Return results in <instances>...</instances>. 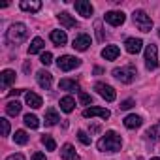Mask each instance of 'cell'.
I'll return each instance as SVG.
<instances>
[{
    "mask_svg": "<svg viewBox=\"0 0 160 160\" xmlns=\"http://www.w3.org/2000/svg\"><path fill=\"white\" fill-rule=\"evenodd\" d=\"M96 145H98V149L104 151V152H117V151H121V147H122V139H121V136H119L117 132L109 130V132H106V134L98 139Z\"/></svg>",
    "mask_w": 160,
    "mask_h": 160,
    "instance_id": "6da1fadb",
    "label": "cell"
},
{
    "mask_svg": "<svg viewBox=\"0 0 160 160\" xmlns=\"http://www.w3.org/2000/svg\"><path fill=\"white\" fill-rule=\"evenodd\" d=\"M27 38H28V28H27V25H23V23H13V25L10 27V30L6 32L8 43H13V45L23 43Z\"/></svg>",
    "mask_w": 160,
    "mask_h": 160,
    "instance_id": "7a4b0ae2",
    "label": "cell"
},
{
    "mask_svg": "<svg viewBox=\"0 0 160 160\" xmlns=\"http://www.w3.org/2000/svg\"><path fill=\"white\" fill-rule=\"evenodd\" d=\"M132 17H134L136 27H138L141 32H151V28H152V19H151L143 10H136Z\"/></svg>",
    "mask_w": 160,
    "mask_h": 160,
    "instance_id": "3957f363",
    "label": "cell"
},
{
    "mask_svg": "<svg viewBox=\"0 0 160 160\" xmlns=\"http://www.w3.org/2000/svg\"><path fill=\"white\" fill-rule=\"evenodd\" d=\"M113 77L119 79L121 83H132L136 77V68L134 66H126V68H115L113 70Z\"/></svg>",
    "mask_w": 160,
    "mask_h": 160,
    "instance_id": "277c9868",
    "label": "cell"
},
{
    "mask_svg": "<svg viewBox=\"0 0 160 160\" xmlns=\"http://www.w3.org/2000/svg\"><path fill=\"white\" fill-rule=\"evenodd\" d=\"M57 66L62 72H70V70H75L77 66H81V60L75 58V57H72V55H64V57H60L57 60Z\"/></svg>",
    "mask_w": 160,
    "mask_h": 160,
    "instance_id": "5b68a950",
    "label": "cell"
},
{
    "mask_svg": "<svg viewBox=\"0 0 160 160\" xmlns=\"http://www.w3.org/2000/svg\"><path fill=\"white\" fill-rule=\"evenodd\" d=\"M145 66L149 68V70H154L156 66H158V49H156V45H147L145 47Z\"/></svg>",
    "mask_w": 160,
    "mask_h": 160,
    "instance_id": "8992f818",
    "label": "cell"
},
{
    "mask_svg": "<svg viewBox=\"0 0 160 160\" xmlns=\"http://www.w3.org/2000/svg\"><path fill=\"white\" fill-rule=\"evenodd\" d=\"M94 91L104 98V100H108V102H113L115 98H117V92H115V89L111 87V85H106V83H96L94 85Z\"/></svg>",
    "mask_w": 160,
    "mask_h": 160,
    "instance_id": "52a82bcc",
    "label": "cell"
},
{
    "mask_svg": "<svg viewBox=\"0 0 160 160\" xmlns=\"http://www.w3.org/2000/svg\"><path fill=\"white\" fill-rule=\"evenodd\" d=\"M104 21H106L108 25H111V27H121V25L126 21V15H124L122 12H108V13L104 15Z\"/></svg>",
    "mask_w": 160,
    "mask_h": 160,
    "instance_id": "ba28073f",
    "label": "cell"
},
{
    "mask_svg": "<svg viewBox=\"0 0 160 160\" xmlns=\"http://www.w3.org/2000/svg\"><path fill=\"white\" fill-rule=\"evenodd\" d=\"M83 117H85V119H91V117H102V119L106 121V119L111 117V113H109V109H106V108H98V106H94V108H87V109L83 111Z\"/></svg>",
    "mask_w": 160,
    "mask_h": 160,
    "instance_id": "9c48e42d",
    "label": "cell"
},
{
    "mask_svg": "<svg viewBox=\"0 0 160 160\" xmlns=\"http://www.w3.org/2000/svg\"><path fill=\"white\" fill-rule=\"evenodd\" d=\"M89 45H91V36L89 34H77L75 38H73V49H77V51H87L89 49Z\"/></svg>",
    "mask_w": 160,
    "mask_h": 160,
    "instance_id": "30bf717a",
    "label": "cell"
},
{
    "mask_svg": "<svg viewBox=\"0 0 160 160\" xmlns=\"http://www.w3.org/2000/svg\"><path fill=\"white\" fill-rule=\"evenodd\" d=\"M75 12L79 13V15H83V17H91L92 15V12H94V8H92V4L91 2H87V0H75Z\"/></svg>",
    "mask_w": 160,
    "mask_h": 160,
    "instance_id": "8fae6325",
    "label": "cell"
},
{
    "mask_svg": "<svg viewBox=\"0 0 160 160\" xmlns=\"http://www.w3.org/2000/svg\"><path fill=\"white\" fill-rule=\"evenodd\" d=\"M36 81H38V85L42 87V89H49L51 85H53V75L49 73V72H45V70H40L38 73H36Z\"/></svg>",
    "mask_w": 160,
    "mask_h": 160,
    "instance_id": "7c38bea8",
    "label": "cell"
},
{
    "mask_svg": "<svg viewBox=\"0 0 160 160\" xmlns=\"http://www.w3.org/2000/svg\"><path fill=\"white\" fill-rule=\"evenodd\" d=\"M124 47H126V51H128L130 55H138V53L141 51V47H143V42H141L139 38H128V40L124 42Z\"/></svg>",
    "mask_w": 160,
    "mask_h": 160,
    "instance_id": "4fadbf2b",
    "label": "cell"
},
{
    "mask_svg": "<svg viewBox=\"0 0 160 160\" xmlns=\"http://www.w3.org/2000/svg\"><path fill=\"white\" fill-rule=\"evenodd\" d=\"M21 10L23 12H30V13H36L42 10V2L40 0H21Z\"/></svg>",
    "mask_w": 160,
    "mask_h": 160,
    "instance_id": "5bb4252c",
    "label": "cell"
},
{
    "mask_svg": "<svg viewBox=\"0 0 160 160\" xmlns=\"http://www.w3.org/2000/svg\"><path fill=\"white\" fill-rule=\"evenodd\" d=\"M15 72L13 70H4L2 72V75H0V85H2V89H6V87H10L12 83H15Z\"/></svg>",
    "mask_w": 160,
    "mask_h": 160,
    "instance_id": "9a60e30c",
    "label": "cell"
},
{
    "mask_svg": "<svg viewBox=\"0 0 160 160\" xmlns=\"http://www.w3.org/2000/svg\"><path fill=\"white\" fill-rule=\"evenodd\" d=\"M60 156H62V160H79V154L75 152L73 145H70V143H66L60 149Z\"/></svg>",
    "mask_w": 160,
    "mask_h": 160,
    "instance_id": "2e32d148",
    "label": "cell"
},
{
    "mask_svg": "<svg viewBox=\"0 0 160 160\" xmlns=\"http://www.w3.org/2000/svg\"><path fill=\"white\" fill-rule=\"evenodd\" d=\"M57 17H58V21H60V25H62L64 28H73V27H77V21H75L70 13H66V12H60Z\"/></svg>",
    "mask_w": 160,
    "mask_h": 160,
    "instance_id": "e0dca14e",
    "label": "cell"
},
{
    "mask_svg": "<svg viewBox=\"0 0 160 160\" xmlns=\"http://www.w3.org/2000/svg\"><path fill=\"white\" fill-rule=\"evenodd\" d=\"M49 38H51V42H53L55 45H58V47H62V45L68 42V36H66L64 30H53Z\"/></svg>",
    "mask_w": 160,
    "mask_h": 160,
    "instance_id": "ac0fdd59",
    "label": "cell"
},
{
    "mask_svg": "<svg viewBox=\"0 0 160 160\" xmlns=\"http://www.w3.org/2000/svg\"><path fill=\"white\" fill-rule=\"evenodd\" d=\"M119 53H121V49H119L117 45H106V47L102 49V57H104L106 60H115V58L119 57Z\"/></svg>",
    "mask_w": 160,
    "mask_h": 160,
    "instance_id": "d6986e66",
    "label": "cell"
},
{
    "mask_svg": "<svg viewBox=\"0 0 160 160\" xmlns=\"http://www.w3.org/2000/svg\"><path fill=\"white\" fill-rule=\"evenodd\" d=\"M25 100H27V104L32 108V109H38V108H42V96L40 94H36V92H27L25 94Z\"/></svg>",
    "mask_w": 160,
    "mask_h": 160,
    "instance_id": "ffe728a7",
    "label": "cell"
},
{
    "mask_svg": "<svg viewBox=\"0 0 160 160\" xmlns=\"http://www.w3.org/2000/svg\"><path fill=\"white\" fill-rule=\"evenodd\" d=\"M122 122H124V126H126V128H130V130L139 128V126L143 124V121H141V117H139V115H128Z\"/></svg>",
    "mask_w": 160,
    "mask_h": 160,
    "instance_id": "44dd1931",
    "label": "cell"
},
{
    "mask_svg": "<svg viewBox=\"0 0 160 160\" xmlns=\"http://www.w3.org/2000/svg\"><path fill=\"white\" fill-rule=\"evenodd\" d=\"M58 121H60V117H58L57 109H55V108H49V109L45 111V124H47V126H55Z\"/></svg>",
    "mask_w": 160,
    "mask_h": 160,
    "instance_id": "7402d4cb",
    "label": "cell"
},
{
    "mask_svg": "<svg viewBox=\"0 0 160 160\" xmlns=\"http://www.w3.org/2000/svg\"><path fill=\"white\" fill-rule=\"evenodd\" d=\"M58 87L62 89V91H79V83L75 81V79H60V83H58Z\"/></svg>",
    "mask_w": 160,
    "mask_h": 160,
    "instance_id": "603a6c76",
    "label": "cell"
},
{
    "mask_svg": "<svg viewBox=\"0 0 160 160\" xmlns=\"http://www.w3.org/2000/svg\"><path fill=\"white\" fill-rule=\"evenodd\" d=\"M73 108H75V100H73L72 96H64V98H60V109H62L64 113H72Z\"/></svg>",
    "mask_w": 160,
    "mask_h": 160,
    "instance_id": "cb8c5ba5",
    "label": "cell"
},
{
    "mask_svg": "<svg viewBox=\"0 0 160 160\" xmlns=\"http://www.w3.org/2000/svg\"><path fill=\"white\" fill-rule=\"evenodd\" d=\"M6 113L12 115V117L19 115V113H21V102H17V100H10V102L6 104Z\"/></svg>",
    "mask_w": 160,
    "mask_h": 160,
    "instance_id": "d4e9b609",
    "label": "cell"
},
{
    "mask_svg": "<svg viewBox=\"0 0 160 160\" xmlns=\"http://www.w3.org/2000/svg\"><path fill=\"white\" fill-rule=\"evenodd\" d=\"M147 139L149 141H160V121L147 130Z\"/></svg>",
    "mask_w": 160,
    "mask_h": 160,
    "instance_id": "484cf974",
    "label": "cell"
},
{
    "mask_svg": "<svg viewBox=\"0 0 160 160\" xmlns=\"http://www.w3.org/2000/svg\"><path fill=\"white\" fill-rule=\"evenodd\" d=\"M43 47H45V45H43V40H42V38H34V40L30 42V45H28V55H36V53H40Z\"/></svg>",
    "mask_w": 160,
    "mask_h": 160,
    "instance_id": "4316f807",
    "label": "cell"
},
{
    "mask_svg": "<svg viewBox=\"0 0 160 160\" xmlns=\"http://www.w3.org/2000/svg\"><path fill=\"white\" fill-rule=\"evenodd\" d=\"M13 141H15L17 145H25V143H28V134H27L25 130H17V132L13 134Z\"/></svg>",
    "mask_w": 160,
    "mask_h": 160,
    "instance_id": "83f0119b",
    "label": "cell"
},
{
    "mask_svg": "<svg viewBox=\"0 0 160 160\" xmlns=\"http://www.w3.org/2000/svg\"><path fill=\"white\" fill-rule=\"evenodd\" d=\"M25 124L28 126V128H32V130H36L38 126H40V119L36 117V115H25Z\"/></svg>",
    "mask_w": 160,
    "mask_h": 160,
    "instance_id": "f1b7e54d",
    "label": "cell"
},
{
    "mask_svg": "<svg viewBox=\"0 0 160 160\" xmlns=\"http://www.w3.org/2000/svg\"><path fill=\"white\" fill-rule=\"evenodd\" d=\"M42 143L45 145L47 151H55V149H57V143H55V139H53L51 136H42Z\"/></svg>",
    "mask_w": 160,
    "mask_h": 160,
    "instance_id": "f546056e",
    "label": "cell"
},
{
    "mask_svg": "<svg viewBox=\"0 0 160 160\" xmlns=\"http://www.w3.org/2000/svg\"><path fill=\"white\" fill-rule=\"evenodd\" d=\"M79 102H81L83 106H91L92 104V96L87 94V92H83V91H79Z\"/></svg>",
    "mask_w": 160,
    "mask_h": 160,
    "instance_id": "4dcf8cb0",
    "label": "cell"
},
{
    "mask_svg": "<svg viewBox=\"0 0 160 160\" xmlns=\"http://www.w3.org/2000/svg\"><path fill=\"white\" fill-rule=\"evenodd\" d=\"M77 139L81 141L83 145H91V136H89L85 130H79V132H77Z\"/></svg>",
    "mask_w": 160,
    "mask_h": 160,
    "instance_id": "1f68e13d",
    "label": "cell"
},
{
    "mask_svg": "<svg viewBox=\"0 0 160 160\" xmlns=\"http://www.w3.org/2000/svg\"><path fill=\"white\" fill-rule=\"evenodd\" d=\"M40 60H42L43 66H49V64L53 62V55H51L49 51H45V53H42V58H40Z\"/></svg>",
    "mask_w": 160,
    "mask_h": 160,
    "instance_id": "d6a6232c",
    "label": "cell"
},
{
    "mask_svg": "<svg viewBox=\"0 0 160 160\" xmlns=\"http://www.w3.org/2000/svg\"><path fill=\"white\" fill-rule=\"evenodd\" d=\"M0 124H2V136H10V122L6 119H0Z\"/></svg>",
    "mask_w": 160,
    "mask_h": 160,
    "instance_id": "836d02e7",
    "label": "cell"
},
{
    "mask_svg": "<svg viewBox=\"0 0 160 160\" xmlns=\"http://www.w3.org/2000/svg\"><path fill=\"white\" fill-rule=\"evenodd\" d=\"M134 106V100H124V102H121V109H130Z\"/></svg>",
    "mask_w": 160,
    "mask_h": 160,
    "instance_id": "e575fe53",
    "label": "cell"
},
{
    "mask_svg": "<svg viewBox=\"0 0 160 160\" xmlns=\"http://www.w3.org/2000/svg\"><path fill=\"white\" fill-rule=\"evenodd\" d=\"M6 160H25V156H23L21 152H15V154H10Z\"/></svg>",
    "mask_w": 160,
    "mask_h": 160,
    "instance_id": "d590c367",
    "label": "cell"
},
{
    "mask_svg": "<svg viewBox=\"0 0 160 160\" xmlns=\"http://www.w3.org/2000/svg\"><path fill=\"white\" fill-rule=\"evenodd\" d=\"M96 34H98V40L102 42V40H104V34H102V25H100V21L96 23Z\"/></svg>",
    "mask_w": 160,
    "mask_h": 160,
    "instance_id": "8d00e7d4",
    "label": "cell"
},
{
    "mask_svg": "<svg viewBox=\"0 0 160 160\" xmlns=\"http://www.w3.org/2000/svg\"><path fill=\"white\" fill-rule=\"evenodd\" d=\"M32 160H47V158H45L43 152H34V154H32Z\"/></svg>",
    "mask_w": 160,
    "mask_h": 160,
    "instance_id": "74e56055",
    "label": "cell"
},
{
    "mask_svg": "<svg viewBox=\"0 0 160 160\" xmlns=\"http://www.w3.org/2000/svg\"><path fill=\"white\" fill-rule=\"evenodd\" d=\"M23 91L25 89H13V91H10V96H19V94H23Z\"/></svg>",
    "mask_w": 160,
    "mask_h": 160,
    "instance_id": "f35d334b",
    "label": "cell"
},
{
    "mask_svg": "<svg viewBox=\"0 0 160 160\" xmlns=\"http://www.w3.org/2000/svg\"><path fill=\"white\" fill-rule=\"evenodd\" d=\"M23 70H25V72H28V70H30V62H25V66H23Z\"/></svg>",
    "mask_w": 160,
    "mask_h": 160,
    "instance_id": "ab89813d",
    "label": "cell"
},
{
    "mask_svg": "<svg viewBox=\"0 0 160 160\" xmlns=\"http://www.w3.org/2000/svg\"><path fill=\"white\" fill-rule=\"evenodd\" d=\"M151 160H160V158H151Z\"/></svg>",
    "mask_w": 160,
    "mask_h": 160,
    "instance_id": "60d3db41",
    "label": "cell"
},
{
    "mask_svg": "<svg viewBox=\"0 0 160 160\" xmlns=\"http://www.w3.org/2000/svg\"><path fill=\"white\" fill-rule=\"evenodd\" d=\"M158 38H160V30H158Z\"/></svg>",
    "mask_w": 160,
    "mask_h": 160,
    "instance_id": "b9f144b4",
    "label": "cell"
}]
</instances>
